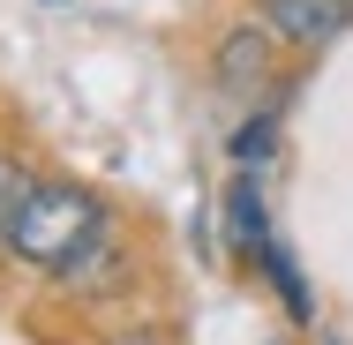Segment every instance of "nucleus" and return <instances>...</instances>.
Returning <instances> with one entry per match:
<instances>
[{
    "label": "nucleus",
    "mask_w": 353,
    "mask_h": 345,
    "mask_svg": "<svg viewBox=\"0 0 353 345\" xmlns=\"http://www.w3.org/2000/svg\"><path fill=\"white\" fill-rule=\"evenodd\" d=\"M0 240H8L15 263L68 278L75 263L105 240V203H98L90 188H68V180H38V188H23V203H15V218H8Z\"/></svg>",
    "instance_id": "nucleus-1"
},
{
    "label": "nucleus",
    "mask_w": 353,
    "mask_h": 345,
    "mask_svg": "<svg viewBox=\"0 0 353 345\" xmlns=\"http://www.w3.org/2000/svg\"><path fill=\"white\" fill-rule=\"evenodd\" d=\"M263 23L285 45H331L353 23V0H263Z\"/></svg>",
    "instance_id": "nucleus-2"
},
{
    "label": "nucleus",
    "mask_w": 353,
    "mask_h": 345,
    "mask_svg": "<svg viewBox=\"0 0 353 345\" xmlns=\"http://www.w3.org/2000/svg\"><path fill=\"white\" fill-rule=\"evenodd\" d=\"M225 233H233V248H248V255H263V240H271V225H263V188H256L248 173L225 188Z\"/></svg>",
    "instance_id": "nucleus-3"
},
{
    "label": "nucleus",
    "mask_w": 353,
    "mask_h": 345,
    "mask_svg": "<svg viewBox=\"0 0 353 345\" xmlns=\"http://www.w3.org/2000/svg\"><path fill=\"white\" fill-rule=\"evenodd\" d=\"M263 68H271V38H263V30H233V38L218 45V75H225V83H256Z\"/></svg>",
    "instance_id": "nucleus-4"
},
{
    "label": "nucleus",
    "mask_w": 353,
    "mask_h": 345,
    "mask_svg": "<svg viewBox=\"0 0 353 345\" xmlns=\"http://www.w3.org/2000/svg\"><path fill=\"white\" fill-rule=\"evenodd\" d=\"M263 271H271V285L285 293V315H293V323H316V308H308V285H301V271H293V255H285L279 240H263Z\"/></svg>",
    "instance_id": "nucleus-5"
},
{
    "label": "nucleus",
    "mask_w": 353,
    "mask_h": 345,
    "mask_svg": "<svg viewBox=\"0 0 353 345\" xmlns=\"http://www.w3.org/2000/svg\"><path fill=\"white\" fill-rule=\"evenodd\" d=\"M271 150H279V128H271V121H248V128L233 136V158H241V165H263Z\"/></svg>",
    "instance_id": "nucleus-6"
},
{
    "label": "nucleus",
    "mask_w": 353,
    "mask_h": 345,
    "mask_svg": "<svg viewBox=\"0 0 353 345\" xmlns=\"http://www.w3.org/2000/svg\"><path fill=\"white\" fill-rule=\"evenodd\" d=\"M23 188H30V180H23V165H15V158H0V233H8V218H15V203H23Z\"/></svg>",
    "instance_id": "nucleus-7"
}]
</instances>
